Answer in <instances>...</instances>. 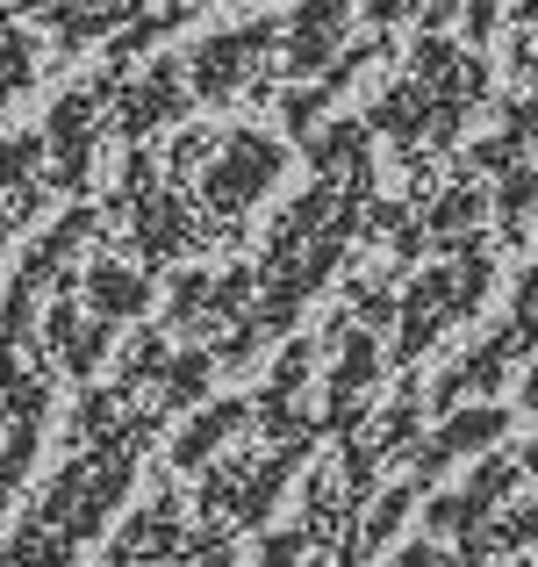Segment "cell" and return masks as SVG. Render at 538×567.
I'll list each match as a JSON object with an SVG mask.
<instances>
[{
	"instance_id": "cell-1",
	"label": "cell",
	"mask_w": 538,
	"mask_h": 567,
	"mask_svg": "<svg viewBox=\"0 0 538 567\" xmlns=\"http://www.w3.org/2000/svg\"><path fill=\"white\" fill-rule=\"evenodd\" d=\"M338 29H345V0H302V14H294V65L309 72L338 43Z\"/></svg>"
}]
</instances>
